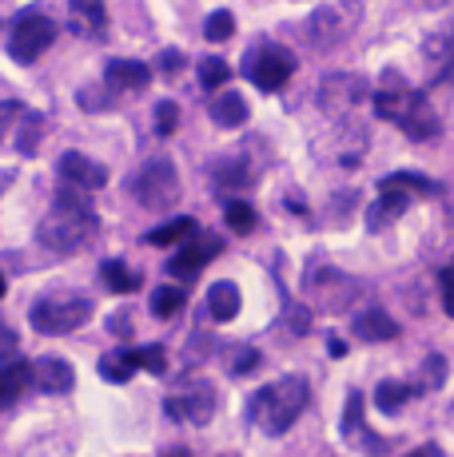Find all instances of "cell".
I'll return each instance as SVG.
<instances>
[{
    "mask_svg": "<svg viewBox=\"0 0 454 457\" xmlns=\"http://www.w3.org/2000/svg\"><path fill=\"white\" fill-rule=\"evenodd\" d=\"M96 227H100V219H96V211L88 204V191H76V187L60 183L56 207H52V215L40 223L37 239L45 243V251H52V254H76L92 243Z\"/></svg>",
    "mask_w": 454,
    "mask_h": 457,
    "instance_id": "cell-1",
    "label": "cell"
},
{
    "mask_svg": "<svg viewBox=\"0 0 454 457\" xmlns=\"http://www.w3.org/2000/svg\"><path fill=\"white\" fill-rule=\"evenodd\" d=\"M374 112L383 120H391L403 136L410 139H434L439 136V116L426 104V96L418 87H410L399 72H383L379 87H374Z\"/></svg>",
    "mask_w": 454,
    "mask_h": 457,
    "instance_id": "cell-2",
    "label": "cell"
},
{
    "mask_svg": "<svg viewBox=\"0 0 454 457\" xmlns=\"http://www.w3.org/2000/svg\"><path fill=\"white\" fill-rule=\"evenodd\" d=\"M307 398H311L307 378L287 374V378H279V382L264 386V390H256V398H251V406H248V418L256 421L267 437H279L295 426V418L303 414Z\"/></svg>",
    "mask_w": 454,
    "mask_h": 457,
    "instance_id": "cell-3",
    "label": "cell"
},
{
    "mask_svg": "<svg viewBox=\"0 0 454 457\" xmlns=\"http://www.w3.org/2000/svg\"><path fill=\"white\" fill-rule=\"evenodd\" d=\"M132 195H136V204L147 207V211H168V207L180 199L176 163L164 160V155L147 160V163L136 171V179H132Z\"/></svg>",
    "mask_w": 454,
    "mask_h": 457,
    "instance_id": "cell-4",
    "label": "cell"
},
{
    "mask_svg": "<svg viewBox=\"0 0 454 457\" xmlns=\"http://www.w3.org/2000/svg\"><path fill=\"white\" fill-rule=\"evenodd\" d=\"M243 72L259 92H283V84L295 76V52L283 44H256L243 60Z\"/></svg>",
    "mask_w": 454,
    "mask_h": 457,
    "instance_id": "cell-5",
    "label": "cell"
},
{
    "mask_svg": "<svg viewBox=\"0 0 454 457\" xmlns=\"http://www.w3.org/2000/svg\"><path fill=\"white\" fill-rule=\"evenodd\" d=\"M92 319V303L80 295H60V298H40L32 306V327L40 334H68L80 330Z\"/></svg>",
    "mask_w": 454,
    "mask_h": 457,
    "instance_id": "cell-6",
    "label": "cell"
},
{
    "mask_svg": "<svg viewBox=\"0 0 454 457\" xmlns=\"http://www.w3.org/2000/svg\"><path fill=\"white\" fill-rule=\"evenodd\" d=\"M52 40H56V24H52L48 16L40 12V8H29V12L16 16L13 40H8V52H13L16 64H32V60H37Z\"/></svg>",
    "mask_w": 454,
    "mask_h": 457,
    "instance_id": "cell-7",
    "label": "cell"
},
{
    "mask_svg": "<svg viewBox=\"0 0 454 457\" xmlns=\"http://www.w3.org/2000/svg\"><path fill=\"white\" fill-rule=\"evenodd\" d=\"M164 410H168L172 421H191V426H204V421H212L215 414V386L212 382H188L183 390L168 394V402H164Z\"/></svg>",
    "mask_w": 454,
    "mask_h": 457,
    "instance_id": "cell-8",
    "label": "cell"
},
{
    "mask_svg": "<svg viewBox=\"0 0 454 457\" xmlns=\"http://www.w3.org/2000/svg\"><path fill=\"white\" fill-rule=\"evenodd\" d=\"M366 84L359 80V76L351 72H335V76H323L319 84V108L327 112V116H347V112L355 108V104L363 100Z\"/></svg>",
    "mask_w": 454,
    "mask_h": 457,
    "instance_id": "cell-9",
    "label": "cell"
},
{
    "mask_svg": "<svg viewBox=\"0 0 454 457\" xmlns=\"http://www.w3.org/2000/svg\"><path fill=\"white\" fill-rule=\"evenodd\" d=\"M423 72H426V87L447 84L454 76V32L439 29L423 40Z\"/></svg>",
    "mask_w": 454,
    "mask_h": 457,
    "instance_id": "cell-10",
    "label": "cell"
},
{
    "mask_svg": "<svg viewBox=\"0 0 454 457\" xmlns=\"http://www.w3.org/2000/svg\"><path fill=\"white\" fill-rule=\"evenodd\" d=\"M56 175H60V183H64V187H76V191H100L104 183H108V167L88 160V155H80V152L60 155Z\"/></svg>",
    "mask_w": 454,
    "mask_h": 457,
    "instance_id": "cell-11",
    "label": "cell"
},
{
    "mask_svg": "<svg viewBox=\"0 0 454 457\" xmlns=\"http://www.w3.org/2000/svg\"><path fill=\"white\" fill-rule=\"evenodd\" d=\"M351 24L355 21H343L339 4H323L307 16V24H303V40H307L311 48H331V44H339L351 32Z\"/></svg>",
    "mask_w": 454,
    "mask_h": 457,
    "instance_id": "cell-12",
    "label": "cell"
},
{
    "mask_svg": "<svg viewBox=\"0 0 454 457\" xmlns=\"http://www.w3.org/2000/svg\"><path fill=\"white\" fill-rule=\"evenodd\" d=\"M223 251V243L215 239V235H204V239H188L183 247L172 254V262H168V275H176V278H196L199 270L207 267V262L215 259V254Z\"/></svg>",
    "mask_w": 454,
    "mask_h": 457,
    "instance_id": "cell-13",
    "label": "cell"
},
{
    "mask_svg": "<svg viewBox=\"0 0 454 457\" xmlns=\"http://www.w3.org/2000/svg\"><path fill=\"white\" fill-rule=\"evenodd\" d=\"M72 382H76V370H72V362H68V358L45 354V358H37V362H32V386H37V390L68 394V390H72Z\"/></svg>",
    "mask_w": 454,
    "mask_h": 457,
    "instance_id": "cell-14",
    "label": "cell"
},
{
    "mask_svg": "<svg viewBox=\"0 0 454 457\" xmlns=\"http://www.w3.org/2000/svg\"><path fill=\"white\" fill-rule=\"evenodd\" d=\"M351 330H355V338H363V342H391V338H399V322L391 319L383 306H363V311L355 314Z\"/></svg>",
    "mask_w": 454,
    "mask_h": 457,
    "instance_id": "cell-15",
    "label": "cell"
},
{
    "mask_svg": "<svg viewBox=\"0 0 454 457\" xmlns=\"http://www.w3.org/2000/svg\"><path fill=\"white\" fill-rule=\"evenodd\" d=\"M104 80H108V87H116V92H136V87H144L147 80H152V68L139 64V60H112L108 68H104Z\"/></svg>",
    "mask_w": 454,
    "mask_h": 457,
    "instance_id": "cell-16",
    "label": "cell"
},
{
    "mask_svg": "<svg viewBox=\"0 0 454 457\" xmlns=\"http://www.w3.org/2000/svg\"><path fill=\"white\" fill-rule=\"evenodd\" d=\"M68 8H72V29L84 32V37H100V32L108 29V8H104V0H68Z\"/></svg>",
    "mask_w": 454,
    "mask_h": 457,
    "instance_id": "cell-17",
    "label": "cell"
},
{
    "mask_svg": "<svg viewBox=\"0 0 454 457\" xmlns=\"http://www.w3.org/2000/svg\"><path fill=\"white\" fill-rule=\"evenodd\" d=\"M410 204V191H399V187H383L379 204H371V211H366V227L371 231H379V227H387L391 219H399Z\"/></svg>",
    "mask_w": 454,
    "mask_h": 457,
    "instance_id": "cell-18",
    "label": "cell"
},
{
    "mask_svg": "<svg viewBox=\"0 0 454 457\" xmlns=\"http://www.w3.org/2000/svg\"><path fill=\"white\" fill-rule=\"evenodd\" d=\"M196 235H199L196 219L180 215V219H172V223H164V227H156V231H147L144 243H147V247H183V243L196 239Z\"/></svg>",
    "mask_w": 454,
    "mask_h": 457,
    "instance_id": "cell-19",
    "label": "cell"
},
{
    "mask_svg": "<svg viewBox=\"0 0 454 457\" xmlns=\"http://www.w3.org/2000/svg\"><path fill=\"white\" fill-rule=\"evenodd\" d=\"M207 314H212L215 322H231L235 314H240V287L227 283V278L207 287Z\"/></svg>",
    "mask_w": 454,
    "mask_h": 457,
    "instance_id": "cell-20",
    "label": "cell"
},
{
    "mask_svg": "<svg viewBox=\"0 0 454 457\" xmlns=\"http://www.w3.org/2000/svg\"><path fill=\"white\" fill-rule=\"evenodd\" d=\"M32 386V366L29 362H13V366H0V410L13 406L24 390Z\"/></svg>",
    "mask_w": 454,
    "mask_h": 457,
    "instance_id": "cell-21",
    "label": "cell"
},
{
    "mask_svg": "<svg viewBox=\"0 0 454 457\" xmlns=\"http://www.w3.org/2000/svg\"><path fill=\"white\" fill-rule=\"evenodd\" d=\"M212 120L220 128H243L248 124V100L240 92H220L212 100Z\"/></svg>",
    "mask_w": 454,
    "mask_h": 457,
    "instance_id": "cell-22",
    "label": "cell"
},
{
    "mask_svg": "<svg viewBox=\"0 0 454 457\" xmlns=\"http://www.w3.org/2000/svg\"><path fill=\"white\" fill-rule=\"evenodd\" d=\"M410 394H415V386L387 378V382H379V390H374V406H379L383 414H399V410L410 402Z\"/></svg>",
    "mask_w": 454,
    "mask_h": 457,
    "instance_id": "cell-23",
    "label": "cell"
},
{
    "mask_svg": "<svg viewBox=\"0 0 454 457\" xmlns=\"http://www.w3.org/2000/svg\"><path fill=\"white\" fill-rule=\"evenodd\" d=\"M100 275H104V287H108V291H116V295H132V291H139V283H144V278H139L136 270H128L120 259L104 262Z\"/></svg>",
    "mask_w": 454,
    "mask_h": 457,
    "instance_id": "cell-24",
    "label": "cell"
},
{
    "mask_svg": "<svg viewBox=\"0 0 454 457\" xmlns=\"http://www.w3.org/2000/svg\"><path fill=\"white\" fill-rule=\"evenodd\" d=\"M132 374H136L132 350H108V354L100 358V378L104 382H128Z\"/></svg>",
    "mask_w": 454,
    "mask_h": 457,
    "instance_id": "cell-25",
    "label": "cell"
},
{
    "mask_svg": "<svg viewBox=\"0 0 454 457\" xmlns=\"http://www.w3.org/2000/svg\"><path fill=\"white\" fill-rule=\"evenodd\" d=\"M40 136H45V120H40V112H24L21 136H16V152H21V155H37Z\"/></svg>",
    "mask_w": 454,
    "mask_h": 457,
    "instance_id": "cell-26",
    "label": "cell"
},
{
    "mask_svg": "<svg viewBox=\"0 0 454 457\" xmlns=\"http://www.w3.org/2000/svg\"><path fill=\"white\" fill-rule=\"evenodd\" d=\"M183 311V291L180 287H156L152 291V314L156 319H176Z\"/></svg>",
    "mask_w": 454,
    "mask_h": 457,
    "instance_id": "cell-27",
    "label": "cell"
},
{
    "mask_svg": "<svg viewBox=\"0 0 454 457\" xmlns=\"http://www.w3.org/2000/svg\"><path fill=\"white\" fill-rule=\"evenodd\" d=\"M363 394L359 390H351L347 394V410H343V437L347 442H359V434H363Z\"/></svg>",
    "mask_w": 454,
    "mask_h": 457,
    "instance_id": "cell-28",
    "label": "cell"
},
{
    "mask_svg": "<svg viewBox=\"0 0 454 457\" xmlns=\"http://www.w3.org/2000/svg\"><path fill=\"white\" fill-rule=\"evenodd\" d=\"M231 187H251V175L243 163L227 160V163L215 167V191H231Z\"/></svg>",
    "mask_w": 454,
    "mask_h": 457,
    "instance_id": "cell-29",
    "label": "cell"
},
{
    "mask_svg": "<svg viewBox=\"0 0 454 457\" xmlns=\"http://www.w3.org/2000/svg\"><path fill=\"white\" fill-rule=\"evenodd\" d=\"M227 80H231V68H227L220 56H207L204 64H199V84H204L207 92H220Z\"/></svg>",
    "mask_w": 454,
    "mask_h": 457,
    "instance_id": "cell-30",
    "label": "cell"
},
{
    "mask_svg": "<svg viewBox=\"0 0 454 457\" xmlns=\"http://www.w3.org/2000/svg\"><path fill=\"white\" fill-rule=\"evenodd\" d=\"M223 219H227V227H231L235 235H248V231H256V211H251L243 199H231L223 211Z\"/></svg>",
    "mask_w": 454,
    "mask_h": 457,
    "instance_id": "cell-31",
    "label": "cell"
},
{
    "mask_svg": "<svg viewBox=\"0 0 454 457\" xmlns=\"http://www.w3.org/2000/svg\"><path fill=\"white\" fill-rule=\"evenodd\" d=\"M379 187H399V191H439V183H431L426 175H415V171H395L379 183Z\"/></svg>",
    "mask_w": 454,
    "mask_h": 457,
    "instance_id": "cell-32",
    "label": "cell"
},
{
    "mask_svg": "<svg viewBox=\"0 0 454 457\" xmlns=\"http://www.w3.org/2000/svg\"><path fill=\"white\" fill-rule=\"evenodd\" d=\"M132 358H136V370L168 374V354H164V346H139V350H132Z\"/></svg>",
    "mask_w": 454,
    "mask_h": 457,
    "instance_id": "cell-33",
    "label": "cell"
},
{
    "mask_svg": "<svg viewBox=\"0 0 454 457\" xmlns=\"http://www.w3.org/2000/svg\"><path fill=\"white\" fill-rule=\"evenodd\" d=\"M231 32H235V16H231V12H223V8H220V12H212V16H207V24H204V37L212 40V44H223L227 37H231Z\"/></svg>",
    "mask_w": 454,
    "mask_h": 457,
    "instance_id": "cell-34",
    "label": "cell"
},
{
    "mask_svg": "<svg viewBox=\"0 0 454 457\" xmlns=\"http://www.w3.org/2000/svg\"><path fill=\"white\" fill-rule=\"evenodd\" d=\"M447 382V358L442 354H431L423 362V382H418V390H439V386Z\"/></svg>",
    "mask_w": 454,
    "mask_h": 457,
    "instance_id": "cell-35",
    "label": "cell"
},
{
    "mask_svg": "<svg viewBox=\"0 0 454 457\" xmlns=\"http://www.w3.org/2000/svg\"><path fill=\"white\" fill-rule=\"evenodd\" d=\"M251 370H259V350L235 346V350H231V374H235V378H248Z\"/></svg>",
    "mask_w": 454,
    "mask_h": 457,
    "instance_id": "cell-36",
    "label": "cell"
},
{
    "mask_svg": "<svg viewBox=\"0 0 454 457\" xmlns=\"http://www.w3.org/2000/svg\"><path fill=\"white\" fill-rule=\"evenodd\" d=\"M176 128H180V108L172 100H160L156 104V131H160V136H172Z\"/></svg>",
    "mask_w": 454,
    "mask_h": 457,
    "instance_id": "cell-37",
    "label": "cell"
},
{
    "mask_svg": "<svg viewBox=\"0 0 454 457\" xmlns=\"http://www.w3.org/2000/svg\"><path fill=\"white\" fill-rule=\"evenodd\" d=\"M442 303H447V314L454 319V262L442 270Z\"/></svg>",
    "mask_w": 454,
    "mask_h": 457,
    "instance_id": "cell-38",
    "label": "cell"
},
{
    "mask_svg": "<svg viewBox=\"0 0 454 457\" xmlns=\"http://www.w3.org/2000/svg\"><path fill=\"white\" fill-rule=\"evenodd\" d=\"M76 100H80V108H108L112 96H100V92H88V87H84V92L76 96Z\"/></svg>",
    "mask_w": 454,
    "mask_h": 457,
    "instance_id": "cell-39",
    "label": "cell"
},
{
    "mask_svg": "<svg viewBox=\"0 0 454 457\" xmlns=\"http://www.w3.org/2000/svg\"><path fill=\"white\" fill-rule=\"evenodd\" d=\"M183 68V56L176 48H168V52H160V72H180Z\"/></svg>",
    "mask_w": 454,
    "mask_h": 457,
    "instance_id": "cell-40",
    "label": "cell"
},
{
    "mask_svg": "<svg viewBox=\"0 0 454 457\" xmlns=\"http://www.w3.org/2000/svg\"><path fill=\"white\" fill-rule=\"evenodd\" d=\"M21 112V104H0V136H4V128H8V120Z\"/></svg>",
    "mask_w": 454,
    "mask_h": 457,
    "instance_id": "cell-41",
    "label": "cell"
},
{
    "mask_svg": "<svg viewBox=\"0 0 454 457\" xmlns=\"http://www.w3.org/2000/svg\"><path fill=\"white\" fill-rule=\"evenodd\" d=\"M108 327H112V330H116V334H120V330H124V334H128V330H132V327H128V314H116V319H112V322H108Z\"/></svg>",
    "mask_w": 454,
    "mask_h": 457,
    "instance_id": "cell-42",
    "label": "cell"
},
{
    "mask_svg": "<svg viewBox=\"0 0 454 457\" xmlns=\"http://www.w3.org/2000/svg\"><path fill=\"white\" fill-rule=\"evenodd\" d=\"M410 457H439V445H423V450H415Z\"/></svg>",
    "mask_w": 454,
    "mask_h": 457,
    "instance_id": "cell-43",
    "label": "cell"
},
{
    "mask_svg": "<svg viewBox=\"0 0 454 457\" xmlns=\"http://www.w3.org/2000/svg\"><path fill=\"white\" fill-rule=\"evenodd\" d=\"M327 350H331V354H335V358H343V354H347V346H343V342H327Z\"/></svg>",
    "mask_w": 454,
    "mask_h": 457,
    "instance_id": "cell-44",
    "label": "cell"
},
{
    "mask_svg": "<svg viewBox=\"0 0 454 457\" xmlns=\"http://www.w3.org/2000/svg\"><path fill=\"white\" fill-rule=\"evenodd\" d=\"M8 179H13V171H0V191L8 187Z\"/></svg>",
    "mask_w": 454,
    "mask_h": 457,
    "instance_id": "cell-45",
    "label": "cell"
},
{
    "mask_svg": "<svg viewBox=\"0 0 454 457\" xmlns=\"http://www.w3.org/2000/svg\"><path fill=\"white\" fill-rule=\"evenodd\" d=\"M164 457H188V450H168Z\"/></svg>",
    "mask_w": 454,
    "mask_h": 457,
    "instance_id": "cell-46",
    "label": "cell"
},
{
    "mask_svg": "<svg viewBox=\"0 0 454 457\" xmlns=\"http://www.w3.org/2000/svg\"><path fill=\"white\" fill-rule=\"evenodd\" d=\"M4 291H8V283H4V275H0V298H4Z\"/></svg>",
    "mask_w": 454,
    "mask_h": 457,
    "instance_id": "cell-47",
    "label": "cell"
},
{
    "mask_svg": "<svg viewBox=\"0 0 454 457\" xmlns=\"http://www.w3.org/2000/svg\"><path fill=\"white\" fill-rule=\"evenodd\" d=\"M223 457H227V453H223Z\"/></svg>",
    "mask_w": 454,
    "mask_h": 457,
    "instance_id": "cell-48",
    "label": "cell"
}]
</instances>
